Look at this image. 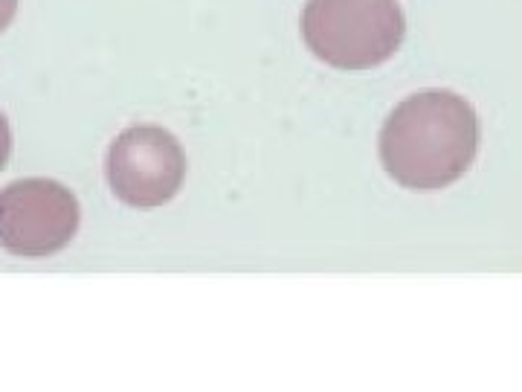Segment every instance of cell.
Returning a JSON list of instances; mask_svg holds the SVG:
<instances>
[{"label":"cell","instance_id":"obj_4","mask_svg":"<svg viewBox=\"0 0 522 392\" xmlns=\"http://www.w3.org/2000/svg\"><path fill=\"white\" fill-rule=\"evenodd\" d=\"M79 201L47 177H26L0 189V247L12 256L44 259L73 241Z\"/></svg>","mask_w":522,"mask_h":392},{"label":"cell","instance_id":"obj_1","mask_svg":"<svg viewBox=\"0 0 522 392\" xmlns=\"http://www.w3.org/2000/svg\"><path fill=\"white\" fill-rule=\"evenodd\" d=\"M479 152V117L453 90L406 96L380 131V160L395 184L435 192L456 184Z\"/></svg>","mask_w":522,"mask_h":392},{"label":"cell","instance_id":"obj_6","mask_svg":"<svg viewBox=\"0 0 522 392\" xmlns=\"http://www.w3.org/2000/svg\"><path fill=\"white\" fill-rule=\"evenodd\" d=\"M18 15V0H0V32H6Z\"/></svg>","mask_w":522,"mask_h":392},{"label":"cell","instance_id":"obj_2","mask_svg":"<svg viewBox=\"0 0 522 392\" xmlns=\"http://www.w3.org/2000/svg\"><path fill=\"white\" fill-rule=\"evenodd\" d=\"M406 35L403 9L395 0H308L302 41L337 70H371L389 61Z\"/></svg>","mask_w":522,"mask_h":392},{"label":"cell","instance_id":"obj_3","mask_svg":"<svg viewBox=\"0 0 522 392\" xmlns=\"http://www.w3.org/2000/svg\"><path fill=\"white\" fill-rule=\"evenodd\" d=\"M107 186L134 209L169 203L186 181L183 146L160 125H131L107 149Z\"/></svg>","mask_w":522,"mask_h":392},{"label":"cell","instance_id":"obj_5","mask_svg":"<svg viewBox=\"0 0 522 392\" xmlns=\"http://www.w3.org/2000/svg\"><path fill=\"white\" fill-rule=\"evenodd\" d=\"M9 154H12V131H9V120H6V114L0 111V171L6 169Z\"/></svg>","mask_w":522,"mask_h":392}]
</instances>
